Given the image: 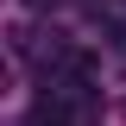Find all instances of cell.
<instances>
[{
	"label": "cell",
	"mask_w": 126,
	"mask_h": 126,
	"mask_svg": "<svg viewBox=\"0 0 126 126\" xmlns=\"http://www.w3.org/2000/svg\"><path fill=\"white\" fill-rule=\"evenodd\" d=\"M76 88L82 82H50V88L32 101V126H69L76 120Z\"/></svg>",
	"instance_id": "1"
},
{
	"label": "cell",
	"mask_w": 126,
	"mask_h": 126,
	"mask_svg": "<svg viewBox=\"0 0 126 126\" xmlns=\"http://www.w3.org/2000/svg\"><path fill=\"white\" fill-rule=\"evenodd\" d=\"M25 6H57V0H25Z\"/></svg>",
	"instance_id": "2"
}]
</instances>
